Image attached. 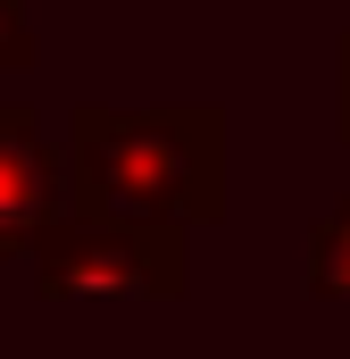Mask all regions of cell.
Masks as SVG:
<instances>
[{
	"mask_svg": "<svg viewBox=\"0 0 350 359\" xmlns=\"http://www.w3.org/2000/svg\"><path fill=\"white\" fill-rule=\"evenodd\" d=\"M76 142H84L92 192L117 201V209H159L167 184L183 201L217 209V117H200V109H150V117L92 109L76 126Z\"/></svg>",
	"mask_w": 350,
	"mask_h": 359,
	"instance_id": "6da1fadb",
	"label": "cell"
},
{
	"mask_svg": "<svg viewBox=\"0 0 350 359\" xmlns=\"http://www.w3.org/2000/svg\"><path fill=\"white\" fill-rule=\"evenodd\" d=\"M50 201V151L34 142V117H0V234H25Z\"/></svg>",
	"mask_w": 350,
	"mask_h": 359,
	"instance_id": "7a4b0ae2",
	"label": "cell"
},
{
	"mask_svg": "<svg viewBox=\"0 0 350 359\" xmlns=\"http://www.w3.org/2000/svg\"><path fill=\"white\" fill-rule=\"evenodd\" d=\"M317 284H350V209H334V226L317 243Z\"/></svg>",
	"mask_w": 350,
	"mask_h": 359,
	"instance_id": "3957f363",
	"label": "cell"
},
{
	"mask_svg": "<svg viewBox=\"0 0 350 359\" xmlns=\"http://www.w3.org/2000/svg\"><path fill=\"white\" fill-rule=\"evenodd\" d=\"M25 0H0V59H25Z\"/></svg>",
	"mask_w": 350,
	"mask_h": 359,
	"instance_id": "277c9868",
	"label": "cell"
},
{
	"mask_svg": "<svg viewBox=\"0 0 350 359\" xmlns=\"http://www.w3.org/2000/svg\"><path fill=\"white\" fill-rule=\"evenodd\" d=\"M342 117H350V42H342Z\"/></svg>",
	"mask_w": 350,
	"mask_h": 359,
	"instance_id": "5b68a950",
	"label": "cell"
}]
</instances>
